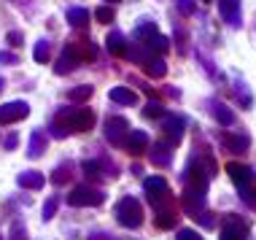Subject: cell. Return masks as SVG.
<instances>
[{"label": "cell", "instance_id": "obj_12", "mask_svg": "<svg viewBox=\"0 0 256 240\" xmlns=\"http://www.w3.org/2000/svg\"><path fill=\"white\" fill-rule=\"evenodd\" d=\"M124 148H130V154H143L148 148V135L143 132V130H130L127 146H124Z\"/></svg>", "mask_w": 256, "mask_h": 240}, {"label": "cell", "instance_id": "obj_5", "mask_svg": "<svg viewBox=\"0 0 256 240\" xmlns=\"http://www.w3.org/2000/svg\"><path fill=\"white\" fill-rule=\"evenodd\" d=\"M127 135H130V122L124 116H108L106 122V138L114 146H127Z\"/></svg>", "mask_w": 256, "mask_h": 240}, {"label": "cell", "instance_id": "obj_17", "mask_svg": "<svg viewBox=\"0 0 256 240\" xmlns=\"http://www.w3.org/2000/svg\"><path fill=\"white\" fill-rule=\"evenodd\" d=\"M143 68H146V76H151V78H162L164 73H168V65H164V60H154V57H151Z\"/></svg>", "mask_w": 256, "mask_h": 240}, {"label": "cell", "instance_id": "obj_4", "mask_svg": "<svg viewBox=\"0 0 256 240\" xmlns=\"http://www.w3.org/2000/svg\"><path fill=\"white\" fill-rule=\"evenodd\" d=\"M68 202L76 205V208H89V205H102L106 202V192H100V189H94V186H76L70 194H68Z\"/></svg>", "mask_w": 256, "mask_h": 240}, {"label": "cell", "instance_id": "obj_38", "mask_svg": "<svg viewBox=\"0 0 256 240\" xmlns=\"http://www.w3.org/2000/svg\"><path fill=\"white\" fill-rule=\"evenodd\" d=\"M0 89H3V78H0Z\"/></svg>", "mask_w": 256, "mask_h": 240}, {"label": "cell", "instance_id": "obj_16", "mask_svg": "<svg viewBox=\"0 0 256 240\" xmlns=\"http://www.w3.org/2000/svg\"><path fill=\"white\" fill-rule=\"evenodd\" d=\"M226 170H230L232 181L238 184V186H248V181H251V170L246 168V164H238V162H230L226 164Z\"/></svg>", "mask_w": 256, "mask_h": 240}, {"label": "cell", "instance_id": "obj_19", "mask_svg": "<svg viewBox=\"0 0 256 240\" xmlns=\"http://www.w3.org/2000/svg\"><path fill=\"white\" fill-rule=\"evenodd\" d=\"M46 152V138H44V132L40 130H36L32 132V138H30V156H40Z\"/></svg>", "mask_w": 256, "mask_h": 240}, {"label": "cell", "instance_id": "obj_13", "mask_svg": "<svg viewBox=\"0 0 256 240\" xmlns=\"http://www.w3.org/2000/svg\"><path fill=\"white\" fill-rule=\"evenodd\" d=\"M108 98H110V102H119V106H135L138 102V94L127 86H114L108 92Z\"/></svg>", "mask_w": 256, "mask_h": 240}, {"label": "cell", "instance_id": "obj_1", "mask_svg": "<svg viewBox=\"0 0 256 240\" xmlns=\"http://www.w3.org/2000/svg\"><path fill=\"white\" fill-rule=\"evenodd\" d=\"M94 124V114L89 108H78V111H60L57 119L52 124V132L57 138H65V135H73V132H86L92 130Z\"/></svg>", "mask_w": 256, "mask_h": 240}, {"label": "cell", "instance_id": "obj_11", "mask_svg": "<svg viewBox=\"0 0 256 240\" xmlns=\"http://www.w3.org/2000/svg\"><path fill=\"white\" fill-rule=\"evenodd\" d=\"M221 146L226 148V152H232V154H240V152H246L248 146H251V140H248V135H240V132H224L221 135Z\"/></svg>", "mask_w": 256, "mask_h": 240}, {"label": "cell", "instance_id": "obj_6", "mask_svg": "<svg viewBox=\"0 0 256 240\" xmlns=\"http://www.w3.org/2000/svg\"><path fill=\"white\" fill-rule=\"evenodd\" d=\"M221 240H248V224L240 216H226L221 224Z\"/></svg>", "mask_w": 256, "mask_h": 240}, {"label": "cell", "instance_id": "obj_27", "mask_svg": "<svg viewBox=\"0 0 256 240\" xmlns=\"http://www.w3.org/2000/svg\"><path fill=\"white\" fill-rule=\"evenodd\" d=\"M143 114H146L148 119H156V116H162V114H164V108H162V102H148Z\"/></svg>", "mask_w": 256, "mask_h": 240}, {"label": "cell", "instance_id": "obj_3", "mask_svg": "<svg viewBox=\"0 0 256 240\" xmlns=\"http://www.w3.org/2000/svg\"><path fill=\"white\" fill-rule=\"evenodd\" d=\"M116 218H119L122 227L138 230L143 224V208H140V202H138L135 197H124V200H119V205H116Z\"/></svg>", "mask_w": 256, "mask_h": 240}, {"label": "cell", "instance_id": "obj_7", "mask_svg": "<svg viewBox=\"0 0 256 240\" xmlns=\"http://www.w3.org/2000/svg\"><path fill=\"white\" fill-rule=\"evenodd\" d=\"M27 114H30V106H27V102H22V100L6 102V106H0V124L22 122V119H27Z\"/></svg>", "mask_w": 256, "mask_h": 240}, {"label": "cell", "instance_id": "obj_31", "mask_svg": "<svg viewBox=\"0 0 256 240\" xmlns=\"http://www.w3.org/2000/svg\"><path fill=\"white\" fill-rule=\"evenodd\" d=\"M178 240H202V235L197 230H181L178 232Z\"/></svg>", "mask_w": 256, "mask_h": 240}, {"label": "cell", "instance_id": "obj_28", "mask_svg": "<svg viewBox=\"0 0 256 240\" xmlns=\"http://www.w3.org/2000/svg\"><path fill=\"white\" fill-rule=\"evenodd\" d=\"M94 16H98V22L108 24V22H114V8H106V6H102V8H98V14H94Z\"/></svg>", "mask_w": 256, "mask_h": 240}, {"label": "cell", "instance_id": "obj_26", "mask_svg": "<svg viewBox=\"0 0 256 240\" xmlns=\"http://www.w3.org/2000/svg\"><path fill=\"white\" fill-rule=\"evenodd\" d=\"M216 119L221 122V124H232V122H234V114H232L226 106H216Z\"/></svg>", "mask_w": 256, "mask_h": 240}, {"label": "cell", "instance_id": "obj_18", "mask_svg": "<svg viewBox=\"0 0 256 240\" xmlns=\"http://www.w3.org/2000/svg\"><path fill=\"white\" fill-rule=\"evenodd\" d=\"M68 24H73V27L89 24V11H84V8H68Z\"/></svg>", "mask_w": 256, "mask_h": 240}, {"label": "cell", "instance_id": "obj_36", "mask_svg": "<svg viewBox=\"0 0 256 240\" xmlns=\"http://www.w3.org/2000/svg\"><path fill=\"white\" fill-rule=\"evenodd\" d=\"M92 240H114V238H108V235H98V238H92Z\"/></svg>", "mask_w": 256, "mask_h": 240}, {"label": "cell", "instance_id": "obj_29", "mask_svg": "<svg viewBox=\"0 0 256 240\" xmlns=\"http://www.w3.org/2000/svg\"><path fill=\"white\" fill-rule=\"evenodd\" d=\"M57 205H60L57 197H49V202L44 205V218H52L54 214H57Z\"/></svg>", "mask_w": 256, "mask_h": 240}, {"label": "cell", "instance_id": "obj_14", "mask_svg": "<svg viewBox=\"0 0 256 240\" xmlns=\"http://www.w3.org/2000/svg\"><path fill=\"white\" fill-rule=\"evenodd\" d=\"M106 44H108V52L114 54V57H124V54H127V40H124V36H122L119 30L108 32Z\"/></svg>", "mask_w": 256, "mask_h": 240}, {"label": "cell", "instance_id": "obj_34", "mask_svg": "<svg viewBox=\"0 0 256 240\" xmlns=\"http://www.w3.org/2000/svg\"><path fill=\"white\" fill-rule=\"evenodd\" d=\"M16 143H19V138H16V135H8V138H6V148L11 152V148H16Z\"/></svg>", "mask_w": 256, "mask_h": 240}, {"label": "cell", "instance_id": "obj_2", "mask_svg": "<svg viewBox=\"0 0 256 240\" xmlns=\"http://www.w3.org/2000/svg\"><path fill=\"white\" fill-rule=\"evenodd\" d=\"M143 189H146V197H148V202L154 205L156 214H159V210H176V208H172V192H170L168 181H164L162 176L146 178Z\"/></svg>", "mask_w": 256, "mask_h": 240}, {"label": "cell", "instance_id": "obj_10", "mask_svg": "<svg viewBox=\"0 0 256 240\" xmlns=\"http://www.w3.org/2000/svg\"><path fill=\"white\" fill-rule=\"evenodd\" d=\"M170 152H172V146H170V143L159 140V143H154V146H151V154H148V160L154 162V168H170V162H172Z\"/></svg>", "mask_w": 256, "mask_h": 240}, {"label": "cell", "instance_id": "obj_23", "mask_svg": "<svg viewBox=\"0 0 256 240\" xmlns=\"http://www.w3.org/2000/svg\"><path fill=\"white\" fill-rule=\"evenodd\" d=\"M76 65H78V62H76L73 57H68V54L62 52V57L57 60V73H60V76H65V73H70V70H73Z\"/></svg>", "mask_w": 256, "mask_h": 240}, {"label": "cell", "instance_id": "obj_8", "mask_svg": "<svg viewBox=\"0 0 256 240\" xmlns=\"http://www.w3.org/2000/svg\"><path fill=\"white\" fill-rule=\"evenodd\" d=\"M65 54L73 57L76 62H86V60H94V44L86 38H78V40H70L65 46Z\"/></svg>", "mask_w": 256, "mask_h": 240}, {"label": "cell", "instance_id": "obj_21", "mask_svg": "<svg viewBox=\"0 0 256 240\" xmlns=\"http://www.w3.org/2000/svg\"><path fill=\"white\" fill-rule=\"evenodd\" d=\"M92 92H94V89L89 86V84L76 86V89H70V92H68V100H70V102H84V100L92 98Z\"/></svg>", "mask_w": 256, "mask_h": 240}, {"label": "cell", "instance_id": "obj_33", "mask_svg": "<svg viewBox=\"0 0 256 240\" xmlns=\"http://www.w3.org/2000/svg\"><path fill=\"white\" fill-rule=\"evenodd\" d=\"M8 44L11 46H22V36H19V32H8Z\"/></svg>", "mask_w": 256, "mask_h": 240}, {"label": "cell", "instance_id": "obj_22", "mask_svg": "<svg viewBox=\"0 0 256 240\" xmlns=\"http://www.w3.org/2000/svg\"><path fill=\"white\" fill-rule=\"evenodd\" d=\"M81 170H84V176L89 178V181H98V178H102V176H106V173H102V168H100V162H84V164H81Z\"/></svg>", "mask_w": 256, "mask_h": 240}, {"label": "cell", "instance_id": "obj_32", "mask_svg": "<svg viewBox=\"0 0 256 240\" xmlns=\"http://www.w3.org/2000/svg\"><path fill=\"white\" fill-rule=\"evenodd\" d=\"M178 6H181L184 14H194V6H192V0H178Z\"/></svg>", "mask_w": 256, "mask_h": 240}, {"label": "cell", "instance_id": "obj_25", "mask_svg": "<svg viewBox=\"0 0 256 240\" xmlns=\"http://www.w3.org/2000/svg\"><path fill=\"white\" fill-rule=\"evenodd\" d=\"M68 178H70V164H60V168L52 173V181L54 184H65Z\"/></svg>", "mask_w": 256, "mask_h": 240}, {"label": "cell", "instance_id": "obj_37", "mask_svg": "<svg viewBox=\"0 0 256 240\" xmlns=\"http://www.w3.org/2000/svg\"><path fill=\"white\" fill-rule=\"evenodd\" d=\"M106 3H116V0H106Z\"/></svg>", "mask_w": 256, "mask_h": 240}, {"label": "cell", "instance_id": "obj_30", "mask_svg": "<svg viewBox=\"0 0 256 240\" xmlns=\"http://www.w3.org/2000/svg\"><path fill=\"white\" fill-rule=\"evenodd\" d=\"M8 240H27V232H24V227H22L19 222L11 227V235H8Z\"/></svg>", "mask_w": 256, "mask_h": 240}, {"label": "cell", "instance_id": "obj_35", "mask_svg": "<svg viewBox=\"0 0 256 240\" xmlns=\"http://www.w3.org/2000/svg\"><path fill=\"white\" fill-rule=\"evenodd\" d=\"M0 62H16V57H14V54H3V52H0Z\"/></svg>", "mask_w": 256, "mask_h": 240}, {"label": "cell", "instance_id": "obj_20", "mask_svg": "<svg viewBox=\"0 0 256 240\" xmlns=\"http://www.w3.org/2000/svg\"><path fill=\"white\" fill-rule=\"evenodd\" d=\"M154 222H156V227H159V230H170V227H176L178 218H176V210H159Z\"/></svg>", "mask_w": 256, "mask_h": 240}, {"label": "cell", "instance_id": "obj_9", "mask_svg": "<svg viewBox=\"0 0 256 240\" xmlns=\"http://www.w3.org/2000/svg\"><path fill=\"white\" fill-rule=\"evenodd\" d=\"M162 132H164V143H178L184 138V116H164V122H162Z\"/></svg>", "mask_w": 256, "mask_h": 240}, {"label": "cell", "instance_id": "obj_24", "mask_svg": "<svg viewBox=\"0 0 256 240\" xmlns=\"http://www.w3.org/2000/svg\"><path fill=\"white\" fill-rule=\"evenodd\" d=\"M32 57H36V62H40V65H44L46 60L52 57V49H49V44H46V40H38V44H36V54H32Z\"/></svg>", "mask_w": 256, "mask_h": 240}, {"label": "cell", "instance_id": "obj_15", "mask_svg": "<svg viewBox=\"0 0 256 240\" xmlns=\"http://www.w3.org/2000/svg\"><path fill=\"white\" fill-rule=\"evenodd\" d=\"M16 181H19V186H24V189H40L46 184V176L38 173V170H27V173H22L16 178Z\"/></svg>", "mask_w": 256, "mask_h": 240}]
</instances>
